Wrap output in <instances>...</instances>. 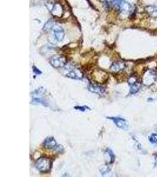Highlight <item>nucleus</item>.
<instances>
[{"label":"nucleus","instance_id":"20","mask_svg":"<svg viewBox=\"0 0 157 177\" xmlns=\"http://www.w3.org/2000/svg\"><path fill=\"white\" fill-rule=\"evenodd\" d=\"M33 72L36 75H39L42 73V72L40 70L38 69L35 66L33 67Z\"/></svg>","mask_w":157,"mask_h":177},{"label":"nucleus","instance_id":"3","mask_svg":"<svg viewBox=\"0 0 157 177\" xmlns=\"http://www.w3.org/2000/svg\"><path fill=\"white\" fill-rule=\"evenodd\" d=\"M112 4L116 7L120 11L131 13L132 11V5L124 0H113Z\"/></svg>","mask_w":157,"mask_h":177},{"label":"nucleus","instance_id":"13","mask_svg":"<svg viewBox=\"0 0 157 177\" xmlns=\"http://www.w3.org/2000/svg\"><path fill=\"white\" fill-rule=\"evenodd\" d=\"M105 155L108 158V164H112L114 162L115 160V155L114 154V152H113L112 150L110 149L107 148L105 151Z\"/></svg>","mask_w":157,"mask_h":177},{"label":"nucleus","instance_id":"18","mask_svg":"<svg viewBox=\"0 0 157 177\" xmlns=\"http://www.w3.org/2000/svg\"><path fill=\"white\" fill-rule=\"evenodd\" d=\"M74 109L76 110H79L82 112H84L87 110H90V108L87 106H77L74 107Z\"/></svg>","mask_w":157,"mask_h":177},{"label":"nucleus","instance_id":"1","mask_svg":"<svg viewBox=\"0 0 157 177\" xmlns=\"http://www.w3.org/2000/svg\"><path fill=\"white\" fill-rule=\"evenodd\" d=\"M31 103L33 104H41L45 107H50V99L47 95V91L43 87H39L31 93Z\"/></svg>","mask_w":157,"mask_h":177},{"label":"nucleus","instance_id":"9","mask_svg":"<svg viewBox=\"0 0 157 177\" xmlns=\"http://www.w3.org/2000/svg\"><path fill=\"white\" fill-rule=\"evenodd\" d=\"M108 119L112 120L116 126L124 130H126L128 128V122L124 118L120 117H107Z\"/></svg>","mask_w":157,"mask_h":177},{"label":"nucleus","instance_id":"19","mask_svg":"<svg viewBox=\"0 0 157 177\" xmlns=\"http://www.w3.org/2000/svg\"><path fill=\"white\" fill-rule=\"evenodd\" d=\"M109 171V169L108 166H102L100 168V172L103 175H105V174L108 173Z\"/></svg>","mask_w":157,"mask_h":177},{"label":"nucleus","instance_id":"2","mask_svg":"<svg viewBox=\"0 0 157 177\" xmlns=\"http://www.w3.org/2000/svg\"><path fill=\"white\" fill-rule=\"evenodd\" d=\"M35 168L41 172H48L52 167V162L51 159L46 157H41L38 159L35 164Z\"/></svg>","mask_w":157,"mask_h":177},{"label":"nucleus","instance_id":"17","mask_svg":"<svg viewBox=\"0 0 157 177\" xmlns=\"http://www.w3.org/2000/svg\"><path fill=\"white\" fill-rule=\"evenodd\" d=\"M149 141L152 144L157 143V134L152 133L149 136Z\"/></svg>","mask_w":157,"mask_h":177},{"label":"nucleus","instance_id":"6","mask_svg":"<svg viewBox=\"0 0 157 177\" xmlns=\"http://www.w3.org/2000/svg\"><path fill=\"white\" fill-rule=\"evenodd\" d=\"M51 65L54 68L63 67L66 64V59L60 55H55L50 59Z\"/></svg>","mask_w":157,"mask_h":177},{"label":"nucleus","instance_id":"4","mask_svg":"<svg viewBox=\"0 0 157 177\" xmlns=\"http://www.w3.org/2000/svg\"><path fill=\"white\" fill-rule=\"evenodd\" d=\"M156 73L155 71L152 70H147L143 77V84L147 86H150L152 85L156 80Z\"/></svg>","mask_w":157,"mask_h":177},{"label":"nucleus","instance_id":"21","mask_svg":"<svg viewBox=\"0 0 157 177\" xmlns=\"http://www.w3.org/2000/svg\"><path fill=\"white\" fill-rule=\"evenodd\" d=\"M98 1H99L100 2H104V1H105V0H98Z\"/></svg>","mask_w":157,"mask_h":177},{"label":"nucleus","instance_id":"10","mask_svg":"<svg viewBox=\"0 0 157 177\" xmlns=\"http://www.w3.org/2000/svg\"><path fill=\"white\" fill-rule=\"evenodd\" d=\"M88 88L90 92L98 94H103L105 93V91L104 87L92 83H90L88 84Z\"/></svg>","mask_w":157,"mask_h":177},{"label":"nucleus","instance_id":"7","mask_svg":"<svg viewBox=\"0 0 157 177\" xmlns=\"http://www.w3.org/2000/svg\"><path fill=\"white\" fill-rule=\"evenodd\" d=\"M43 145L47 149L59 150L62 148V146L57 144V141L52 136H48L47 137L43 142Z\"/></svg>","mask_w":157,"mask_h":177},{"label":"nucleus","instance_id":"8","mask_svg":"<svg viewBox=\"0 0 157 177\" xmlns=\"http://www.w3.org/2000/svg\"><path fill=\"white\" fill-rule=\"evenodd\" d=\"M53 37L56 42H61L64 39L65 36V33L62 28L58 26H54L53 29Z\"/></svg>","mask_w":157,"mask_h":177},{"label":"nucleus","instance_id":"11","mask_svg":"<svg viewBox=\"0 0 157 177\" xmlns=\"http://www.w3.org/2000/svg\"><path fill=\"white\" fill-rule=\"evenodd\" d=\"M50 12L55 17H60L63 14V10H62V8L60 4H54Z\"/></svg>","mask_w":157,"mask_h":177},{"label":"nucleus","instance_id":"14","mask_svg":"<svg viewBox=\"0 0 157 177\" xmlns=\"http://www.w3.org/2000/svg\"><path fill=\"white\" fill-rule=\"evenodd\" d=\"M146 11L152 17H157V7L155 6H148L146 7Z\"/></svg>","mask_w":157,"mask_h":177},{"label":"nucleus","instance_id":"15","mask_svg":"<svg viewBox=\"0 0 157 177\" xmlns=\"http://www.w3.org/2000/svg\"><path fill=\"white\" fill-rule=\"evenodd\" d=\"M130 94H135L138 92L141 87V84L137 82L136 83L130 85Z\"/></svg>","mask_w":157,"mask_h":177},{"label":"nucleus","instance_id":"16","mask_svg":"<svg viewBox=\"0 0 157 177\" xmlns=\"http://www.w3.org/2000/svg\"><path fill=\"white\" fill-rule=\"evenodd\" d=\"M54 27V22L53 20H50L47 21L43 27V30L45 31H48L51 29H53Z\"/></svg>","mask_w":157,"mask_h":177},{"label":"nucleus","instance_id":"12","mask_svg":"<svg viewBox=\"0 0 157 177\" xmlns=\"http://www.w3.org/2000/svg\"><path fill=\"white\" fill-rule=\"evenodd\" d=\"M125 64L124 63L121 61H115L112 64L110 67V70L111 71L114 72V73H116V72H118L123 70Z\"/></svg>","mask_w":157,"mask_h":177},{"label":"nucleus","instance_id":"5","mask_svg":"<svg viewBox=\"0 0 157 177\" xmlns=\"http://www.w3.org/2000/svg\"><path fill=\"white\" fill-rule=\"evenodd\" d=\"M67 71L65 73V76L74 80H81L83 77V73L82 71L77 68L69 67L66 69Z\"/></svg>","mask_w":157,"mask_h":177}]
</instances>
